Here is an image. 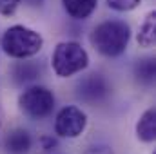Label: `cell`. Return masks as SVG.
I'll return each mask as SVG.
<instances>
[{"mask_svg": "<svg viewBox=\"0 0 156 154\" xmlns=\"http://www.w3.org/2000/svg\"><path fill=\"white\" fill-rule=\"evenodd\" d=\"M154 27H156V13L151 11V13L145 16L144 24L140 26V31H138V44H140L142 47H147V49H149V47L154 45V40H156Z\"/></svg>", "mask_w": 156, "mask_h": 154, "instance_id": "30bf717a", "label": "cell"}, {"mask_svg": "<svg viewBox=\"0 0 156 154\" xmlns=\"http://www.w3.org/2000/svg\"><path fill=\"white\" fill-rule=\"evenodd\" d=\"M83 154H115V152L107 145H94V147H89Z\"/></svg>", "mask_w": 156, "mask_h": 154, "instance_id": "9a60e30c", "label": "cell"}, {"mask_svg": "<svg viewBox=\"0 0 156 154\" xmlns=\"http://www.w3.org/2000/svg\"><path fill=\"white\" fill-rule=\"evenodd\" d=\"M109 94V85L100 75H89L78 83V96L85 102H100Z\"/></svg>", "mask_w": 156, "mask_h": 154, "instance_id": "8992f818", "label": "cell"}, {"mask_svg": "<svg viewBox=\"0 0 156 154\" xmlns=\"http://www.w3.org/2000/svg\"><path fill=\"white\" fill-rule=\"evenodd\" d=\"M134 73L136 78L142 82V83H153L154 82V73H156V65H154V58H144V60H138L136 67H134Z\"/></svg>", "mask_w": 156, "mask_h": 154, "instance_id": "7c38bea8", "label": "cell"}, {"mask_svg": "<svg viewBox=\"0 0 156 154\" xmlns=\"http://www.w3.org/2000/svg\"><path fill=\"white\" fill-rule=\"evenodd\" d=\"M20 0H0V15H13L18 7Z\"/></svg>", "mask_w": 156, "mask_h": 154, "instance_id": "5bb4252c", "label": "cell"}, {"mask_svg": "<svg viewBox=\"0 0 156 154\" xmlns=\"http://www.w3.org/2000/svg\"><path fill=\"white\" fill-rule=\"evenodd\" d=\"M136 136L138 140L151 143L156 140V111L154 109H147L144 114L140 116L138 123H136Z\"/></svg>", "mask_w": 156, "mask_h": 154, "instance_id": "ba28073f", "label": "cell"}, {"mask_svg": "<svg viewBox=\"0 0 156 154\" xmlns=\"http://www.w3.org/2000/svg\"><path fill=\"white\" fill-rule=\"evenodd\" d=\"M131 38V27L120 20H107L94 27L91 42L104 56H120Z\"/></svg>", "mask_w": 156, "mask_h": 154, "instance_id": "6da1fadb", "label": "cell"}, {"mask_svg": "<svg viewBox=\"0 0 156 154\" xmlns=\"http://www.w3.org/2000/svg\"><path fill=\"white\" fill-rule=\"evenodd\" d=\"M31 145H33V140H31L29 132L24 129L11 131L4 142V147L9 154H27L31 151Z\"/></svg>", "mask_w": 156, "mask_h": 154, "instance_id": "52a82bcc", "label": "cell"}, {"mask_svg": "<svg viewBox=\"0 0 156 154\" xmlns=\"http://www.w3.org/2000/svg\"><path fill=\"white\" fill-rule=\"evenodd\" d=\"M51 64L56 76L69 78L89 65V54L78 42H62L56 45Z\"/></svg>", "mask_w": 156, "mask_h": 154, "instance_id": "3957f363", "label": "cell"}, {"mask_svg": "<svg viewBox=\"0 0 156 154\" xmlns=\"http://www.w3.org/2000/svg\"><path fill=\"white\" fill-rule=\"evenodd\" d=\"M107 4L116 11H131L140 4V0H107Z\"/></svg>", "mask_w": 156, "mask_h": 154, "instance_id": "4fadbf2b", "label": "cell"}, {"mask_svg": "<svg viewBox=\"0 0 156 154\" xmlns=\"http://www.w3.org/2000/svg\"><path fill=\"white\" fill-rule=\"evenodd\" d=\"M42 143H44V149H45V151H49V149H53V147L56 145V142H55L53 138H42Z\"/></svg>", "mask_w": 156, "mask_h": 154, "instance_id": "2e32d148", "label": "cell"}, {"mask_svg": "<svg viewBox=\"0 0 156 154\" xmlns=\"http://www.w3.org/2000/svg\"><path fill=\"white\" fill-rule=\"evenodd\" d=\"M62 4H64L67 15L71 18L83 20V18L93 15V11L96 9L98 0H62Z\"/></svg>", "mask_w": 156, "mask_h": 154, "instance_id": "9c48e42d", "label": "cell"}, {"mask_svg": "<svg viewBox=\"0 0 156 154\" xmlns=\"http://www.w3.org/2000/svg\"><path fill=\"white\" fill-rule=\"evenodd\" d=\"M40 75V67L35 62H18L13 67V78L16 83H26L31 82Z\"/></svg>", "mask_w": 156, "mask_h": 154, "instance_id": "8fae6325", "label": "cell"}, {"mask_svg": "<svg viewBox=\"0 0 156 154\" xmlns=\"http://www.w3.org/2000/svg\"><path fill=\"white\" fill-rule=\"evenodd\" d=\"M26 2H29L31 5H38V4H42V0H26Z\"/></svg>", "mask_w": 156, "mask_h": 154, "instance_id": "e0dca14e", "label": "cell"}, {"mask_svg": "<svg viewBox=\"0 0 156 154\" xmlns=\"http://www.w3.org/2000/svg\"><path fill=\"white\" fill-rule=\"evenodd\" d=\"M87 127V116L75 105L64 107L55 120V132L62 138H78Z\"/></svg>", "mask_w": 156, "mask_h": 154, "instance_id": "5b68a950", "label": "cell"}, {"mask_svg": "<svg viewBox=\"0 0 156 154\" xmlns=\"http://www.w3.org/2000/svg\"><path fill=\"white\" fill-rule=\"evenodd\" d=\"M44 45L42 35L26 27V26H13L2 37V49L11 58H31L40 53Z\"/></svg>", "mask_w": 156, "mask_h": 154, "instance_id": "7a4b0ae2", "label": "cell"}, {"mask_svg": "<svg viewBox=\"0 0 156 154\" xmlns=\"http://www.w3.org/2000/svg\"><path fill=\"white\" fill-rule=\"evenodd\" d=\"M20 109L33 120H42L53 113L55 109V94L42 85H33L26 89L18 98Z\"/></svg>", "mask_w": 156, "mask_h": 154, "instance_id": "277c9868", "label": "cell"}]
</instances>
